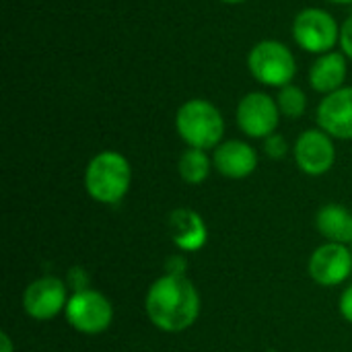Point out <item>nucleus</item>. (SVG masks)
Segmentation results:
<instances>
[{
    "mask_svg": "<svg viewBox=\"0 0 352 352\" xmlns=\"http://www.w3.org/2000/svg\"><path fill=\"white\" fill-rule=\"evenodd\" d=\"M177 169H179V175H182L184 182H188L192 186H198L210 173V159H208L206 151H202V148H188L179 157Z\"/></svg>",
    "mask_w": 352,
    "mask_h": 352,
    "instance_id": "dca6fc26",
    "label": "nucleus"
},
{
    "mask_svg": "<svg viewBox=\"0 0 352 352\" xmlns=\"http://www.w3.org/2000/svg\"><path fill=\"white\" fill-rule=\"evenodd\" d=\"M346 78V58L340 52H328L324 54L309 70V82L318 93H334L342 89V82Z\"/></svg>",
    "mask_w": 352,
    "mask_h": 352,
    "instance_id": "4468645a",
    "label": "nucleus"
},
{
    "mask_svg": "<svg viewBox=\"0 0 352 352\" xmlns=\"http://www.w3.org/2000/svg\"><path fill=\"white\" fill-rule=\"evenodd\" d=\"M66 283L58 276H41L33 280L23 295V309L31 320L47 322L66 309Z\"/></svg>",
    "mask_w": 352,
    "mask_h": 352,
    "instance_id": "0eeeda50",
    "label": "nucleus"
},
{
    "mask_svg": "<svg viewBox=\"0 0 352 352\" xmlns=\"http://www.w3.org/2000/svg\"><path fill=\"white\" fill-rule=\"evenodd\" d=\"M132 169L124 155L103 151L95 155L85 171L87 194L101 204H118L130 190Z\"/></svg>",
    "mask_w": 352,
    "mask_h": 352,
    "instance_id": "f03ea898",
    "label": "nucleus"
},
{
    "mask_svg": "<svg viewBox=\"0 0 352 352\" xmlns=\"http://www.w3.org/2000/svg\"><path fill=\"white\" fill-rule=\"evenodd\" d=\"M340 314L349 324H352V285L346 287L344 293L340 295Z\"/></svg>",
    "mask_w": 352,
    "mask_h": 352,
    "instance_id": "aec40b11",
    "label": "nucleus"
},
{
    "mask_svg": "<svg viewBox=\"0 0 352 352\" xmlns=\"http://www.w3.org/2000/svg\"><path fill=\"white\" fill-rule=\"evenodd\" d=\"M351 245H352V243H351ZM351 250H352V248H351Z\"/></svg>",
    "mask_w": 352,
    "mask_h": 352,
    "instance_id": "b1692460",
    "label": "nucleus"
},
{
    "mask_svg": "<svg viewBox=\"0 0 352 352\" xmlns=\"http://www.w3.org/2000/svg\"><path fill=\"white\" fill-rule=\"evenodd\" d=\"M340 45H342V52L352 58V14L340 27Z\"/></svg>",
    "mask_w": 352,
    "mask_h": 352,
    "instance_id": "6ab92c4d",
    "label": "nucleus"
},
{
    "mask_svg": "<svg viewBox=\"0 0 352 352\" xmlns=\"http://www.w3.org/2000/svg\"><path fill=\"white\" fill-rule=\"evenodd\" d=\"M175 128L182 140L190 148H214L225 134V122L221 111L204 99L186 101L175 116Z\"/></svg>",
    "mask_w": 352,
    "mask_h": 352,
    "instance_id": "7ed1b4c3",
    "label": "nucleus"
},
{
    "mask_svg": "<svg viewBox=\"0 0 352 352\" xmlns=\"http://www.w3.org/2000/svg\"><path fill=\"white\" fill-rule=\"evenodd\" d=\"M169 235L182 252H198L204 248L208 231L202 217L192 208H175L169 219Z\"/></svg>",
    "mask_w": 352,
    "mask_h": 352,
    "instance_id": "ddd939ff",
    "label": "nucleus"
},
{
    "mask_svg": "<svg viewBox=\"0 0 352 352\" xmlns=\"http://www.w3.org/2000/svg\"><path fill=\"white\" fill-rule=\"evenodd\" d=\"M66 322L80 334L95 336L105 332L113 322V307L105 295L93 289L76 291L66 303Z\"/></svg>",
    "mask_w": 352,
    "mask_h": 352,
    "instance_id": "39448f33",
    "label": "nucleus"
},
{
    "mask_svg": "<svg viewBox=\"0 0 352 352\" xmlns=\"http://www.w3.org/2000/svg\"><path fill=\"white\" fill-rule=\"evenodd\" d=\"M0 342H2V352H12V342H10V338H8L6 332L0 334Z\"/></svg>",
    "mask_w": 352,
    "mask_h": 352,
    "instance_id": "412c9836",
    "label": "nucleus"
},
{
    "mask_svg": "<svg viewBox=\"0 0 352 352\" xmlns=\"http://www.w3.org/2000/svg\"><path fill=\"white\" fill-rule=\"evenodd\" d=\"M293 37L305 52L328 54L340 41V29L324 8H305L293 23Z\"/></svg>",
    "mask_w": 352,
    "mask_h": 352,
    "instance_id": "423d86ee",
    "label": "nucleus"
},
{
    "mask_svg": "<svg viewBox=\"0 0 352 352\" xmlns=\"http://www.w3.org/2000/svg\"><path fill=\"white\" fill-rule=\"evenodd\" d=\"M316 227L330 243H352V212L340 204H326L318 210Z\"/></svg>",
    "mask_w": 352,
    "mask_h": 352,
    "instance_id": "2eb2a0df",
    "label": "nucleus"
},
{
    "mask_svg": "<svg viewBox=\"0 0 352 352\" xmlns=\"http://www.w3.org/2000/svg\"><path fill=\"white\" fill-rule=\"evenodd\" d=\"M318 124L332 138L352 140V87H342L322 99Z\"/></svg>",
    "mask_w": 352,
    "mask_h": 352,
    "instance_id": "9b49d317",
    "label": "nucleus"
},
{
    "mask_svg": "<svg viewBox=\"0 0 352 352\" xmlns=\"http://www.w3.org/2000/svg\"><path fill=\"white\" fill-rule=\"evenodd\" d=\"M307 270L320 287H338L351 276L352 250L328 241L311 254Z\"/></svg>",
    "mask_w": 352,
    "mask_h": 352,
    "instance_id": "1a4fd4ad",
    "label": "nucleus"
},
{
    "mask_svg": "<svg viewBox=\"0 0 352 352\" xmlns=\"http://www.w3.org/2000/svg\"><path fill=\"white\" fill-rule=\"evenodd\" d=\"M151 324L163 332H184L200 316V295L184 274H165L157 278L144 299Z\"/></svg>",
    "mask_w": 352,
    "mask_h": 352,
    "instance_id": "f257e3e1",
    "label": "nucleus"
},
{
    "mask_svg": "<svg viewBox=\"0 0 352 352\" xmlns=\"http://www.w3.org/2000/svg\"><path fill=\"white\" fill-rule=\"evenodd\" d=\"M276 103H278V109H280L283 116H287V118H301L305 113V107H307V97H305V93L299 87L287 85V87L280 89Z\"/></svg>",
    "mask_w": 352,
    "mask_h": 352,
    "instance_id": "f3484780",
    "label": "nucleus"
},
{
    "mask_svg": "<svg viewBox=\"0 0 352 352\" xmlns=\"http://www.w3.org/2000/svg\"><path fill=\"white\" fill-rule=\"evenodd\" d=\"M264 151L270 159H283L289 151V144L280 134H270L264 142Z\"/></svg>",
    "mask_w": 352,
    "mask_h": 352,
    "instance_id": "a211bd4d",
    "label": "nucleus"
},
{
    "mask_svg": "<svg viewBox=\"0 0 352 352\" xmlns=\"http://www.w3.org/2000/svg\"><path fill=\"white\" fill-rule=\"evenodd\" d=\"M295 161L307 175H324L336 161L332 136L324 130H305L295 142Z\"/></svg>",
    "mask_w": 352,
    "mask_h": 352,
    "instance_id": "9d476101",
    "label": "nucleus"
},
{
    "mask_svg": "<svg viewBox=\"0 0 352 352\" xmlns=\"http://www.w3.org/2000/svg\"><path fill=\"white\" fill-rule=\"evenodd\" d=\"M248 66L256 80H260L262 85L280 87V89L291 85L297 72V62L291 50L274 39L256 43L248 56Z\"/></svg>",
    "mask_w": 352,
    "mask_h": 352,
    "instance_id": "20e7f679",
    "label": "nucleus"
},
{
    "mask_svg": "<svg viewBox=\"0 0 352 352\" xmlns=\"http://www.w3.org/2000/svg\"><path fill=\"white\" fill-rule=\"evenodd\" d=\"M280 120L278 103L266 93H250L237 105V124L252 138H268Z\"/></svg>",
    "mask_w": 352,
    "mask_h": 352,
    "instance_id": "6e6552de",
    "label": "nucleus"
},
{
    "mask_svg": "<svg viewBox=\"0 0 352 352\" xmlns=\"http://www.w3.org/2000/svg\"><path fill=\"white\" fill-rule=\"evenodd\" d=\"M330 2H336V4H351L352 0H330Z\"/></svg>",
    "mask_w": 352,
    "mask_h": 352,
    "instance_id": "4be33fe9",
    "label": "nucleus"
},
{
    "mask_svg": "<svg viewBox=\"0 0 352 352\" xmlns=\"http://www.w3.org/2000/svg\"><path fill=\"white\" fill-rule=\"evenodd\" d=\"M223 2H227V4H239V2H245V0H223Z\"/></svg>",
    "mask_w": 352,
    "mask_h": 352,
    "instance_id": "5701e85b",
    "label": "nucleus"
},
{
    "mask_svg": "<svg viewBox=\"0 0 352 352\" xmlns=\"http://www.w3.org/2000/svg\"><path fill=\"white\" fill-rule=\"evenodd\" d=\"M214 167L229 179H243L256 171L258 155L243 140H227L214 151Z\"/></svg>",
    "mask_w": 352,
    "mask_h": 352,
    "instance_id": "f8f14e48",
    "label": "nucleus"
}]
</instances>
